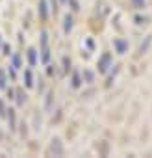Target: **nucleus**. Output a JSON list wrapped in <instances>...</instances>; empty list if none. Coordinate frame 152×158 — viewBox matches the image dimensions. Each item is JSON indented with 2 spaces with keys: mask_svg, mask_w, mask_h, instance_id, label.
<instances>
[{
  "mask_svg": "<svg viewBox=\"0 0 152 158\" xmlns=\"http://www.w3.org/2000/svg\"><path fill=\"white\" fill-rule=\"evenodd\" d=\"M43 60H48V48H46V34H43Z\"/></svg>",
  "mask_w": 152,
  "mask_h": 158,
  "instance_id": "obj_1",
  "label": "nucleus"
},
{
  "mask_svg": "<svg viewBox=\"0 0 152 158\" xmlns=\"http://www.w3.org/2000/svg\"><path fill=\"white\" fill-rule=\"evenodd\" d=\"M0 86H4V76H2V73H0Z\"/></svg>",
  "mask_w": 152,
  "mask_h": 158,
  "instance_id": "obj_3",
  "label": "nucleus"
},
{
  "mask_svg": "<svg viewBox=\"0 0 152 158\" xmlns=\"http://www.w3.org/2000/svg\"><path fill=\"white\" fill-rule=\"evenodd\" d=\"M117 47H119V50H121V52H122V50H124V47H126V45H124V43H122V41H117Z\"/></svg>",
  "mask_w": 152,
  "mask_h": 158,
  "instance_id": "obj_2",
  "label": "nucleus"
},
{
  "mask_svg": "<svg viewBox=\"0 0 152 158\" xmlns=\"http://www.w3.org/2000/svg\"><path fill=\"white\" fill-rule=\"evenodd\" d=\"M135 2H139V0H135Z\"/></svg>",
  "mask_w": 152,
  "mask_h": 158,
  "instance_id": "obj_4",
  "label": "nucleus"
}]
</instances>
